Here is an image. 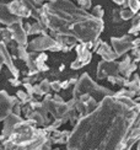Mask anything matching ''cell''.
I'll return each mask as SVG.
<instances>
[{"label": "cell", "instance_id": "obj_5", "mask_svg": "<svg viewBox=\"0 0 140 150\" xmlns=\"http://www.w3.org/2000/svg\"><path fill=\"white\" fill-rule=\"evenodd\" d=\"M9 31L11 33V37H14V38L17 41V43H20V46L26 43V35L27 33H26V31L21 27V22L11 25L9 27Z\"/></svg>", "mask_w": 140, "mask_h": 150}, {"label": "cell", "instance_id": "obj_7", "mask_svg": "<svg viewBox=\"0 0 140 150\" xmlns=\"http://www.w3.org/2000/svg\"><path fill=\"white\" fill-rule=\"evenodd\" d=\"M119 16L120 18H123V20H129V18H132L133 16H134V12H133L130 9H123L119 11Z\"/></svg>", "mask_w": 140, "mask_h": 150}, {"label": "cell", "instance_id": "obj_1", "mask_svg": "<svg viewBox=\"0 0 140 150\" xmlns=\"http://www.w3.org/2000/svg\"><path fill=\"white\" fill-rule=\"evenodd\" d=\"M14 103H15V100L12 97H9L5 91L0 92V121L4 120L9 115Z\"/></svg>", "mask_w": 140, "mask_h": 150}, {"label": "cell", "instance_id": "obj_6", "mask_svg": "<svg viewBox=\"0 0 140 150\" xmlns=\"http://www.w3.org/2000/svg\"><path fill=\"white\" fill-rule=\"evenodd\" d=\"M118 71V68L116 67L114 63H111V62H101L97 69V76L98 78H103L105 75H116Z\"/></svg>", "mask_w": 140, "mask_h": 150}, {"label": "cell", "instance_id": "obj_11", "mask_svg": "<svg viewBox=\"0 0 140 150\" xmlns=\"http://www.w3.org/2000/svg\"><path fill=\"white\" fill-rule=\"evenodd\" d=\"M50 87H53V89H54L55 91H58V90L60 89V83H52Z\"/></svg>", "mask_w": 140, "mask_h": 150}, {"label": "cell", "instance_id": "obj_8", "mask_svg": "<svg viewBox=\"0 0 140 150\" xmlns=\"http://www.w3.org/2000/svg\"><path fill=\"white\" fill-rule=\"evenodd\" d=\"M128 6L135 14V12H138V10L140 9V0H128Z\"/></svg>", "mask_w": 140, "mask_h": 150}, {"label": "cell", "instance_id": "obj_12", "mask_svg": "<svg viewBox=\"0 0 140 150\" xmlns=\"http://www.w3.org/2000/svg\"><path fill=\"white\" fill-rule=\"evenodd\" d=\"M4 63V59H3V55L0 54V70H1V64Z\"/></svg>", "mask_w": 140, "mask_h": 150}, {"label": "cell", "instance_id": "obj_2", "mask_svg": "<svg viewBox=\"0 0 140 150\" xmlns=\"http://www.w3.org/2000/svg\"><path fill=\"white\" fill-rule=\"evenodd\" d=\"M112 43L114 48H116V52H117L116 54L118 57L133 47V41L129 36H125L123 38H112Z\"/></svg>", "mask_w": 140, "mask_h": 150}, {"label": "cell", "instance_id": "obj_10", "mask_svg": "<svg viewBox=\"0 0 140 150\" xmlns=\"http://www.w3.org/2000/svg\"><path fill=\"white\" fill-rule=\"evenodd\" d=\"M79 4L81 8H84V9H90V6H91V0H79Z\"/></svg>", "mask_w": 140, "mask_h": 150}, {"label": "cell", "instance_id": "obj_9", "mask_svg": "<svg viewBox=\"0 0 140 150\" xmlns=\"http://www.w3.org/2000/svg\"><path fill=\"white\" fill-rule=\"evenodd\" d=\"M102 15H103V10H102V8L101 6H96V8L93 9V14H92V16H95V17H102Z\"/></svg>", "mask_w": 140, "mask_h": 150}, {"label": "cell", "instance_id": "obj_4", "mask_svg": "<svg viewBox=\"0 0 140 150\" xmlns=\"http://www.w3.org/2000/svg\"><path fill=\"white\" fill-rule=\"evenodd\" d=\"M0 22L5 23V25H14L17 22H21V18L18 16L12 15L11 12L9 11L8 5H0Z\"/></svg>", "mask_w": 140, "mask_h": 150}, {"label": "cell", "instance_id": "obj_3", "mask_svg": "<svg viewBox=\"0 0 140 150\" xmlns=\"http://www.w3.org/2000/svg\"><path fill=\"white\" fill-rule=\"evenodd\" d=\"M57 45V42L52 38H49L48 36L44 35L43 37H40V38H37L35 41L31 42V45H30V48L31 49H35V51H40V49H52L53 46Z\"/></svg>", "mask_w": 140, "mask_h": 150}]
</instances>
